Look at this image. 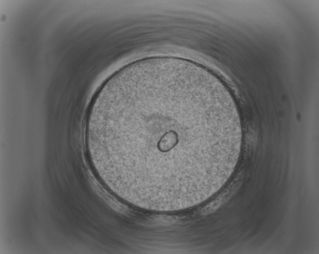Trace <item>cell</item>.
I'll return each instance as SVG.
<instances>
[{
	"label": "cell",
	"instance_id": "1",
	"mask_svg": "<svg viewBox=\"0 0 319 254\" xmlns=\"http://www.w3.org/2000/svg\"><path fill=\"white\" fill-rule=\"evenodd\" d=\"M240 131L233 101L189 60L130 64L97 92L85 123L88 155L101 181L134 207L167 211L224 175Z\"/></svg>",
	"mask_w": 319,
	"mask_h": 254
}]
</instances>
